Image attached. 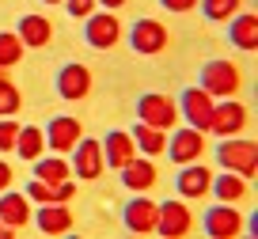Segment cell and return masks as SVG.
Masks as SVG:
<instances>
[{"label":"cell","instance_id":"6da1fadb","mask_svg":"<svg viewBox=\"0 0 258 239\" xmlns=\"http://www.w3.org/2000/svg\"><path fill=\"white\" fill-rule=\"evenodd\" d=\"M217 159L224 171H235L243 178H254L258 175V144L254 141H243V137H224L217 148Z\"/></svg>","mask_w":258,"mask_h":239},{"label":"cell","instance_id":"7a4b0ae2","mask_svg":"<svg viewBox=\"0 0 258 239\" xmlns=\"http://www.w3.org/2000/svg\"><path fill=\"white\" fill-rule=\"evenodd\" d=\"M239 88H243L239 65H232V61H209L202 69V91H209L213 99H232V95H239Z\"/></svg>","mask_w":258,"mask_h":239},{"label":"cell","instance_id":"3957f363","mask_svg":"<svg viewBox=\"0 0 258 239\" xmlns=\"http://www.w3.org/2000/svg\"><path fill=\"white\" fill-rule=\"evenodd\" d=\"M129 46L141 57H156V53H163V49L171 46V31L160 19H137V23H133V34H129Z\"/></svg>","mask_w":258,"mask_h":239},{"label":"cell","instance_id":"277c9868","mask_svg":"<svg viewBox=\"0 0 258 239\" xmlns=\"http://www.w3.org/2000/svg\"><path fill=\"white\" fill-rule=\"evenodd\" d=\"M137 118L145 122V126H156L167 133L171 126H178V103L167 95H156V91H148V95L137 99Z\"/></svg>","mask_w":258,"mask_h":239},{"label":"cell","instance_id":"5b68a950","mask_svg":"<svg viewBox=\"0 0 258 239\" xmlns=\"http://www.w3.org/2000/svg\"><path fill=\"white\" fill-rule=\"evenodd\" d=\"M247 126H250V114H247V106H243L239 99H220V103L213 106L209 133H217V137H239Z\"/></svg>","mask_w":258,"mask_h":239},{"label":"cell","instance_id":"8992f818","mask_svg":"<svg viewBox=\"0 0 258 239\" xmlns=\"http://www.w3.org/2000/svg\"><path fill=\"white\" fill-rule=\"evenodd\" d=\"M213 106H217V99H213L209 91H202V88H186L182 99H178V114H182L194 129H202V133H209Z\"/></svg>","mask_w":258,"mask_h":239},{"label":"cell","instance_id":"52a82bcc","mask_svg":"<svg viewBox=\"0 0 258 239\" xmlns=\"http://www.w3.org/2000/svg\"><path fill=\"white\" fill-rule=\"evenodd\" d=\"M194 231V213L186 209V201H163L160 216H156V235L167 239H182Z\"/></svg>","mask_w":258,"mask_h":239},{"label":"cell","instance_id":"ba28073f","mask_svg":"<svg viewBox=\"0 0 258 239\" xmlns=\"http://www.w3.org/2000/svg\"><path fill=\"white\" fill-rule=\"evenodd\" d=\"M84 34H88V46L91 49H114L121 38V23L114 12H91L88 19H84Z\"/></svg>","mask_w":258,"mask_h":239},{"label":"cell","instance_id":"9c48e42d","mask_svg":"<svg viewBox=\"0 0 258 239\" xmlns=\"http://www.w3.org/2000/svg\"><path fill=\"white\" fill-rule=\"evenodd\" d=\"M205 235L209 239H235V235H243V213L235 205H228V201L213 205L209 213H205Z\"/></svg>","mask_w":258,"mask_h":239},{"label":"cell","instance_id":"30bf717a","mask_svg":"<svg viewBox=\"0 0 258 239\" xmlns=\"http://www.w3.org/2000/svg\"><path fill=\"white\" fill-rule=\"evenodd\" d=\"M163 152L175 159L178 167H182V163H194V159L205 156V133H202V129H194V126L190 129H175Z\"/></svg>","mask_w":258,"mask_h":239},{"label":"cell","instance_id":"8fae6325","mask_svg":"<svg viewBox=\"0 0 258 239\" xmlns=\"http://www.w3.org/2000/svg\"><path fill=\"white\" fill-rule=\"evenodd\" d=\"M57 95L69 99V103H80V99L91 95V69L80 61L64 65L61 72H57Z\"/></svg>","mask_w":258,"mask_h":239},{"label":"cell","instance_id":"7c38bea8","mask_svg":"<svg viewBox=\"0 0 258 239\" xmlns=\"http://www.w3.org/2000/svg\"><path fill=\"white\" fill-rule=\"evenodd\" d=\"M76 159H73V171H76V178H84V183H95L99 175H103V144L99 141H91V137H80L76 141Z\"/></svg>","mask_w":258,"mask_h":239},{"label":"cell","instance_id":"4fadbf2b","mask_svg":"<svg viewBox=\"0 0 258 239\" xmlns=\"http://www.w3.org/2000/svg\"><path fill=\"white\" fill-rule=\"evenodd\" d=\"M175 186H178V194H182V201H198V198H205V194H209V186H213V171L205 167L202 159H194V163H182V171H178Z\"/></svg>","mask_w":258,"mask_h":239},{"label":"cell","instance_id":"5bb4252c","mask_svg":"<svg viewBox=\"0 0 258 239\" xmlns=\"http://www.w3.org/2000/svg\"><path fill=\"white\" fill-rule=\"evenodd\" d=\"M156 216H160V205L148 198H133L121 209V220L133 235H156Z\"/></svg>","mask_w":258,"mask_h":239},{"label":"cell","instance_id":"9a60e30c","mask_svg":"<svg viewBox=\"0 0 258 239\" xmlns=\"http://www.w3.org/2000/svg\"><path fill=\"white\" fill-rule=\"evenodd\" d=\"M80 137H84V126L73 118V114H57V118L46 126V144L53 152H61V156H64V152H73Z\"/></svg>","mask_w":258,"mask_h":239},{"label":"cell","instance_id":"2e32d148","mask_svg":"<svg viewBox=\"0 0 258 239\" xmlns=\"http://www.w3.org/2000/svg\"><path fill=\"white\" fill-rule=\"evenodd\" d=\"M31 220L38 224L42 235H64V231H73L76 216L69 213V201H53V205H42Z\"/></svg>","mask_w":258,"mask_h":239},{"label":"cell","instance_id":"e0dca14e","mask_svg":"<svg viewBox=\"0 0 258 239\" xmlns=\"http://www.w3.org/2000/svg\"><path fill=\"white\" fill-rule=\"evenodd\" d=\"M228 42L243 53H254L258 49V16L254 12H235L228 19Z\"/></svg>","mask_w":258,"mask_h":239},{"label":"cell","instance_id":"ac0fdd59","mask_svg":"<svg viewBox=\"0 0 258 239\" xmlns=\"http://www.w3.org/2000/svg\"><path fill=\"white\" fill-rule=\"evenodd\" d=\"M129 159H137V144H133V137L121 133V129L106 133V141H103V163H106V167H114V171H121Z\"/></svg>","mask_w":258,"mask_h":239},{"label":"cell","instance_id":"d6986e66","mask_svg":"<svg viewBox=\"0 0 258 239\" xmlns=\"http://www.w3.org/2000/svg\"><path fill=\"white\" fill-rule=\"evenodd\" d=\"M31 198L27 194H16V190H4L0 194V220L8 224L12 231H19L23 224H31Z\"/></svg>","mask_w":258,"mask_h":239},{"label":"cell","instance_id":"ffe728a7","mask_svg":"<svg viewBox=\"0 0 258 239\" xmlns=\"http://www.w3.org/2000/svg\"><path fill=\"white\" fill-rule=\"evenodd\" d=\"M16 34H19L23 46L46 49L49 42H53V23H49L46 16H23V19H19V27H16Z\"/></svg>","mask_w":258,"mask_h":239},{"label":"cell","instance_id":"44dd1931","mask_svg":"<svg viewBox=\"0 0 258 239\" xmlns=\"http://www.w3.org/2000/svg\"><path fill=\"white\" fill-rule=\"evenodd\" d=\"M209 194H217V201H228V205H239V201L250 198V178L235 175V171H224V175H213V186Z\"/></svg>","mask_w":258,"mask_h":239},{"label":"cell","instance_id":"7402d4cb","mask_svg":"<svg viewBox=\"0 0 258 239\" xmlns=\"http://www.w3.org/2000/svg\"><path fill=\"white\" fill-rule=\"evenodd\" d=\"M27 198L38 201V205H53V201H73L76 198V186L64 178V183H42V178H31L27 183Z\"/></svg>","mask_w":258,"mask_h":239},{"label":"cell","instance_id":"603a6c76","mask_svg":"<svg viewBox=\"0 0 258 239\" xmlns=\"http://www.w3.org/2000/svg\"><path fill=\"white\" fill-rule=\"evenodd\" d=\"M121 183L133 194H148L156 186V163L152 159H129L125 167H121Z\"/></svg>","mask_w":258,"mask_h":239},{"label":"cell","instance_id":"cb8c5ba5","mask_svg":"<svg viewBox=\"0 0 258 239\" xmlns=\"http://www.w3.org/2000/svg\"><path fill=\"white\" fill-rule=\"evenodd\" d=\"M34 178H42V183H64V178H73V163L61 156H38L34 159Z\"/></svg>","mask_w":258,"mask_h":239},{"label":"cell","instance_id":"d4e9b609","mask_svg":"<svg viewBox=\"0 0 258 239\" xmlns=\"http://www.w3.org/2000/svg\"><path fill=\"white\" fill-rule=\"evenodd\" d=\"M42 152H46V133H42L38 126H19V137H16V156L23 159H38Z\"/></svg>","mask_w":258,"mask_h":239},{"label":"cell","instance_id":"484cf974","mask_svg":"<svg viewBox=\"0 0 258 239\" xmlns=\"http://www.w3.org/2000/svg\"><path fill=\"white\" fill-rule=\"evenodd\" d=\"M133 144H137L145 156H160V152L167 148V133H163V129H156V126H145V122H141V126L133 129Z\"/></svg>","mask_w":258,"mask_h":239},{"label":"cell","instance_id":"4316f807","mask_svg":"<svg viewBox=\"0 0 258 239\" xmlns=\"http://www.w3.org/2000/svg\"><path fill=\"white\" fill-rule=\"evenodd\" d=\"M23 42H19L16 31H0V69H16L23 61Z\"/></svg>","mask_w":258,"mask_h":239},{"label":"cell","instance_id":"83f0119b","mask_svg":"<svg viewBox=\"0 0 258 239\" xmlns=\"http://www.w3.org/2000/svg\"><path fill=\"white\" fill-rule=\"evenodd\" d=\"M23 110V95H19L16 80H8V72L0 76V118H12V114Z\"/></svg>","mask_w":258,"mask_h":239},{"label":"cell","instance_id":"f1b7e54d","mask_svg":"<svg viewBox=\"0 0 258 239\" xmlns=\"http://www.w3.org/2000/svg\"><path fill=\"white\" fill-rule=\"evenodd\" d=\"M198 4H202L205 19H213V23H228L235 12H243V0H198Z\"/></svg>","mask_w":258,"mask_h":239},{"label":"cell","instance_id":"f546056e","mask_svg":"<svg viewBox=\"0 0 258 239\" xmlns=\"http://www.w3.org/2000/svg\"><path fill=\"white\" fill-rule=\"evenodd\" d=\"M16 137H19V126L12 118H0V152H16Z\"/></svg>","mask_w":258,"mask_h":239},{"label":"cell","instance_id":"4dcf8cb0","mask_svg":"<svg viewBox=\"0 0 258 239\" xmlns=\"http://www.w3.org/2000/svg\"><path fill=\"white\" fill-rule=\"evenodd\" d=\"M99 0H64V8H69V16L73 19H88L91 12H95Z\"/></svg>","mask_w":258,"mask_h":239},{"label":"cell","instance_id":"1f68e13d","mask_svg":"<svg viewBox=\"0 0 258 239\" xmlns=\"http://www.w3.org/2000/svg\"><path fill=\"white\" fill-rule=\"evenodd\" d=\"M167 12H190V8H198V0H160Z\"/></svg>","mask_w":258,"mask_h":239},{"label":"cell","instance_id":"d6a6232c","mask_svg":"<svg viewBox=\"0 0 258 239\" xmlns=\"http://www.w3.org/2000/svg\"><path fill=\"white\" fill-rule=\"evenodd\" d=\"M8 186H12V167L4 163V159H0V194L8 190Z\"/></svg>","mask_w":258,"mask_h":239},{"label":"cell","instance_id":"836d02e7","mask_svg":"<svg viewBox=\"0 0 258 239\" xmlns=\"http://www.w3.org/2000/svg\"><path fill=\"white\" fill-rule=\"evenodd\" d=\"M99 4H106V8L114 12V8H121V4H125V0H99Z\"/></svg>","mask_w":258,"mask_h":239},{"label":"cell","instance_id":"e575fe53","mask_svg":"<svg viewBox=\"0 0 258 239\" xmlns=\"http://www.w3.org/2000/svg\"><path fill=\"white\" fill-rule=\"evenodd\" d=\"M8 235H16V231H12L8 224H4V220H0V239H8Z\"/></svg>","mask_w":258,"mask_h":239},{"label":"cell","instance_id":"d590c367","mask_svg":"<svg viewBox=\"0 0 258 239\" xmlns=\"http://www.w3.org/2000/svg\"><path fill=\"white\" fill-rule=\"evenodd\" d=\"M42 4H64V0H42Z\"/></svg>","mask_w":258,"mask_h":239}]
</instances>
